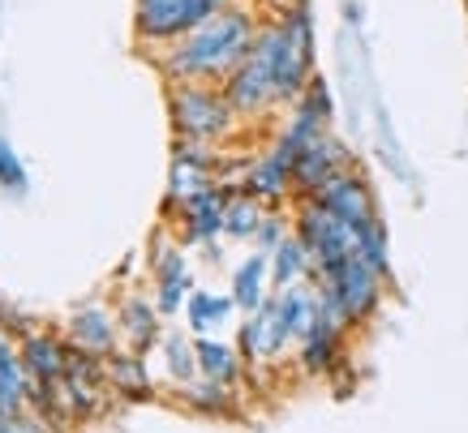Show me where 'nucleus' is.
Returning <instances> with one entry per match:
<instances>
[{"instance_id": "7ed1b4c3", "label": "nucleus", "mask_w": 468, "mask_h": 433, "mask_svg": "<svg viewBox=\"0 0 468 433\" xmlns=\"http://www.w3.org/2000/svg\"><path fill=\"white\" fill-rule=\"evenodd\" d=\"M219 9H228V0H138L133 26H138V39L151 48H172Z\"/></svg>"}, {"instance_id": "f03ea898", "label": "nucleus", "mask_w": 468, "mask_h": 433, "mask_svg": "<svg viewBox=\"0 0 468 433\" xmlns=\"http://www.w3.org/2000/svg\"><path fill=\"white\" fill-rule=\"evenodd\" d=\"M241 116L232 112L224 86L211 82H181L172 86V125L181 138L176 142H198V146H219V142L237 129Z\"/></svg>"}, {"instance_id": "4be33fe9", "label": "nucleus", "mask_w": 468, "mask_h": 433, "mask_svg": "<svg viewBox=\"0 0 468 433\" xmlns=\"http://www.w3.org/2000/svg\"><path fill=\"white\" fill-rule=\"evenodd\" d=\"M181 395L198 407V412H207V417H228V412H237V395H232V386H228V382H215V377L198 374L189 386H181Z\"/></svg>"}, {"instance_id": "cd10ccee", "label": "nucleus", "mask_w": 468, "mask_h": 433, "mask_svg": "<svg viewBox=\"0 0 468 433\" xmlns=\"http://www.w3.org/2000/svg\"><path fill=\"white\" fill-rule=\"evenodd\" d=\"M0 433H48V420L30 417V412H22V417H0Z\"/></svg>"}, {"instance_id": "4468645a", "label": "nucleus", "mask_w": 468, "mask_h": 433, "mask_svg": "<svg viewBox=\"0 0 468 433\" xmlns=\"http://www.w3.org/2000/svg\"><path fill=\"white\" fill-rule=\"evenodd\" d=\"M288 189H292V164L271 146V151L262 154V159H254L250 172H245V194L258 197V202H280Z\"/></svg>"}, {"instance_id": "f3484780", "label": "nucleus", "mask_w": 468, "mask_h": 433, "mask_svg": "<svg viewBox=\"0 0 468 433\" xmlns=\"http://www.w3.org/2000/svg\"><path fill=\"white\" fill-rule=\"evenodd\" d=\"M340 339H344V326H335V322L318 318V322H314L310 335L297 343L301 369H310V374H326V369L335 364V356H340Z\"/></svg>"}, {"instance_id": "6ab92c4d", "label": "nucleus", "mask_w": 468, "mask_h": 433, "mask_svg": "<svg viewBox=\"0 0 468 433\" xmlns=\"http://www.w3.org/2000/svg\"><path fill=\"white\" fill-rule=\"evenodd\" d=\"M314 270V258H310V249L297 240V232L280 245V249L271 253V288L275 292H288V288H297L305 275Z\"/></svg>"}, {"instance_id": "2eb2a0df", "label": "nucleus", "mask_w": 468, "mask_h": 433, "mask_svg": "<svg viewBox=\"0 0 468 433\" xmlns=\"http://www.w3.org/2000/svg\"><path fill=\"white\" fill-rule=\"evenodd\" d=\"M267 283H271V258L250 253V258L232 270V292L228 296H232V305L250 318V313H258V309L267 305Z\"/></svg>"}, {"instance_id": "39448f33", "label": "nucleus", "mask_w": 468, "mask_h": 433, "mask_svg": "<svg viewBox=\"0 0 468 433\" xmlns=\"http://www.w3.org/2000/svg\"><path fill=\"white\" fill-rule=\"evenodd\" d=\"M224 95L237 116H262L267 108L280 103V95H275V69H271V57H267V48H262V39H254L250 57L232 69V78L224 82Z\"/></svg>"}, {"instance_id": "a878e982", "label": "nucleus", "mask_w": 468, "mask_h": 433, "mask_svg": "<svg viewBox=\"0 0 468 433\" xmlns=\"http://www.w3.org/2000/svg\"><path fill=\"white\" fill-rule=\"evenodd\" d=\"M288 237H292V232H288V224H284V219H280V215H267V219H262V227H258V232H254V240H258V253H262V258H271V253L280 249V245H284Z\"/></svg>"}, {"instance_id": "0eeeda50", "label": "nucleus", "mask_w": 468, "mask_h": 433, "mask_svg": "<svg viewBox=\"0 0 468 433\" xmlns=\"http://www.w3.org/2000/svg\"><path fill=\"white\" fill-rule=\"evenodd\" d=\"M310 202H318V206L326 210V215H335L340 224H348L353 232H361L366 224H374L378 219V210H374V194H369V185L356 176V172H335L331 181L318 189V194L310 197Z\"/></svg>"}, {"instance_id": "f257e3e1", "label": "nucleus", "mask_w": 468, "mask_h": 433, "mask_svg": "<svg viewBox=\"0 0 468 433\" xmlns=\"http://www.w3.org/2000/svg\"><path fill=\"white\" fill-rule=\"evenodd\" d=\"M258 22L250 9H237V5H228L219 9L215 17H207L198 30H189L181 43H172L164 48V57H159V69L168 73L172 86L181 82H219L224 86L232 78V69L250 57V48L258 39Z\"/></svg>"}, {"instance_id": "b1692460", "label": "nucleus", "mask_w": 468, "mask_h": 433, "mask_svg": "<svg viewBox=\"0 0 468 433\" xmlns=\"http://www.w3.org/2000/svg\"><path fill=\"white\" fill-rule=\"evenodd\" d=\"M164 361H168V374L176 386H189L198 377V352H194V339L185 335H164Z\"/></svg>"}, {"instance_id": "ddd939ff", "label": "nucleus", "mask_w": 468, "mask_h": 433, "mask_svg": "<svg viewBox=\"0 0 468 433\" xmlns=\"http://www.w3.org/2000/svg\"><path fill=\"white\" fill-rule=\"evenodd\" d=\"M116 322H121V335L129 339V352H138V356H146L155 343H164V339H159V309H155V301L125 296L121 309H116Z\"/></svg>"}, {"instance_id": "aec40b11", "label": "nucleus", "mask_w": 468, "mask_h": 433, "mask_svg": "<svg viewBox=\"0 0 468 433\" xmlns=\"http://www.w3.org/2000/svg\"><path fill=\"white\" fill-rule=\"evenodd\" d=\"M108 386L125 399H146L151 395V374H146V361L138 352H116L108 356Z\"/></svg>"}, {"instance_id": "a211bd4d", "label": "nucleus", "mask_w": 468, "mask_h": 433, "mask_svg": "<svg viewBox=\"0 0 468 433\" xmlns=\"http://www.w3.org/2000/svg\"><path fill=\"white\" fill-rule=\"evenodd\" d=\"M194 352H198V374L202 377H215V382H228V386H237V377H241V352L224 343V339H211L202 335L194 339Z\"/></svg>"}, {"instance_id": "423d86ee", "label": "nucleus", "mask_w": 468, "mask_h": 433, "mask_svg": "<svg viewBox=\"0 0 468 433\" xmlns=\"http://www.w3.org/2000/svg\"><path fill=\"white\" fill-rule=\"evenodd\" d=\"M318 288H326V292L340 301V309L348 313V322L374 318V309H378V301H383V275H378L369 262H361L356 253L335 270V275H323Z\"/></svg>"}, {"instance_id": "6e6552de", "label": "nucleus", "mask_w": 468, "mask_h": 433, "mask_svg": "<svg viewBox=\"0 0 468 433\" xmlns=\"http://www.w3.org/2000/svg\"><path fill=\"white\" fill-rule=\"evenodd\" d=\"M292 343L284 331V322H280V305H275V296H267V305L250 313L241 322V331H237V352H241V361H275V356H284V348Z\"/></svg>"}, {"instance_id": "20e7f679", "label": "nucleus", "mask_w": 468, "mask_h": 433, "mask_svg": "<svg viewBox=\"0 0 468 433\" xmlns=\"http://www.w3.org/2000/svg\"><path fill=\"white\" fill-rule=\"evenodd\" d=\"M297 240L310 249V258H314V275L323 280V275H335L348 258L356 253V232L348 224H340L335 215H326L318 202H301V210H297Z\"/></svg>"}, {"instance_id": "393cba45", "label": "nucleus", "mask_w": 468, "mask_h": 433, "mask_svg": "<svg viewBox=\"0 0 468 433\" xmlns=\"http://www.w3.org/2000/svg\"><path fill=\"white\" fill-rule=\"evenodd\" d=\"M356 258L374 266L383 280L391 275V253H387V227H383V219H374V224H366L361 232H356Z\"/></svg>"}, {"instance_id": "bb28decb", "label": "nucleus", "mask_w": 468, "mask_h": 433, "mask_svg": "<svg viewBox=\"0 0 468 433\" xmlns=\"http://www.w3.org/2000/svg\"><path fill=\"white\" fill-rule=\"evenodd\" d=\"M0 185H9V189H22V185H27L22 164H17V154L5 146V138H0Z\"/></svg>"}, {"instance_id": "f8f14e48", "label": "nucleus", "mask_w": 468, "mask_h": 433, "mask_svg": "<svg viewBox=\"0 0 468 433\" xmlns=\"http://www.w3.org/2000/svg\"><path fill=\"white\" fill-rule=\"evenodd\" d=\"M65 352H69V343L43 335V331H30L27 339H17L22 369H27V377L39 382V386H57L60 377H65Z\"/></svg>"}, {"instance_id": "9b49d317", "label": "nucleus", "mask_w": 468, "mask_h": 433, "mask_svg": "<svg viewBox=\"0 0 468 433\" xmlns=\"http://www.w3.org/2000/svg\"><path fill=\"white\" fill-rule=\"evenodd\" d=\"M228 197L219 185H211L207 194L189 197L181 206V237L185 245H211L219 232H224V210H228Z\"/></svg>"}, {"instance_id": "412c9836", "label": "nucleus", "mask_w": 468, "mask_h": 433, "mask_svg": "<svg viewBox=\"0 0 468 433\" xmlns=\"http://www.w3.org/2000/svg\"><path fill=\"white\" fill-rule=\"evenodd\" d=\"M232 296H211V292H189V301H185V322H189V331H194V339L211 335L219 322H228V313H232Z\"/></svg>"}, {"instance_id": "5701e85b", "label": "nucleus", "mask_w": 468, "mask_h": 433, "mask_svg": "<svg viewBox=\"0 0 468 433\" xmlns=\"http://www.w3.org/2000/svg\"><path fill=\"white\" fill-rule=\"evenodd\" d=\"M262 202L258 197H250L241 189V194H232L228 197V210H224V232L228 237H254L258 227H262Z\"/></svg>"}, {"instance_id": "9d476101", "label": "nucleus", "mask_w": 468, "mask_h": 433, "mask_svg": "<svg viewBox=\"0 0 468 433\" xmlns=\"http://www.w3.org/2000/svg\"><path fill=\"white\" fill-rule=\"evenodd\" d=\"M116 339H121V322H116L100 301L82 305L69 318V343L73 348H82V352H90V356H100V361H108V356L121 352L116 348Z\"/></svg>"}, {"instance_id": "c85d7f7f", "label": "nucleus", "mask_w": 468, "mask_h": 433, "mask_svg": "<svg viewBox=\"0 0 468 433\" xmlns=\"http://www.w3.org/2000/svg\"><path fill=\"white\" fill-rule=\"evenodd\" d=\"M267 5H275V9H292V5H301V0H267Z\"/></svg>"}, {"instance_id": "dca6fc26", "label": "nucleus", "mask_w": 468, "mask_h": 433, "mask_svg": "<svg viewBox=\"0 0 468 433\" xmlns=\"http://www.w3.org/2000/svg\"><path fill=\"white\" fill-rule=\"evenodd\" d=\"M27 391H30V377L22 369L14 339L0 335V417H22L27 412Z\"/></svg>"}, {"instance_id": "1a4fd4ad", "label": "nucleus", "mask_w": 468, "mask_h": 433, "mask_svg": "<svg viewBox=\"0 0 468 433\" xmlns=\"http://www.w3.org/2000/svg\"><path fill=\"white\" fill-rule=\"evenodd\" d=\"M344 168H348V151H344L331 133H323V138L314 142L310 151H301V159L292 164V189H297L301 197H314L335 172H344Z\"/></svg>"}]
</instances>
